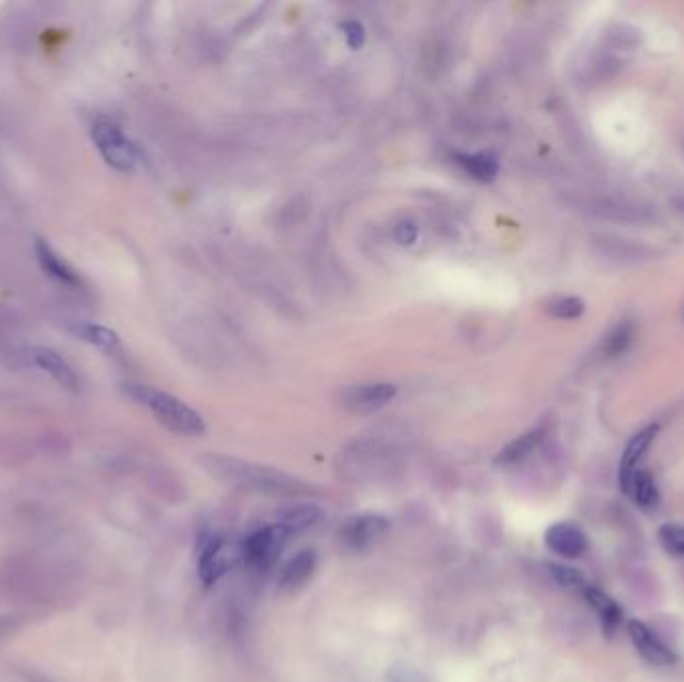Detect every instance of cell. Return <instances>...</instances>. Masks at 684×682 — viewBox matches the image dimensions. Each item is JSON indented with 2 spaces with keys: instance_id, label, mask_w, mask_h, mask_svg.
<instances>
[{
  "instance_id": "cell-1",
  "label": "cell",
  "mask_w": 684,
  "mask_h": 682,
  "mask_svg": "<svg viewBox=\"0 0 684 682\" xmlns=\"http://www.w3.org/2000/svg\"><path fill=\"white\" fill-rule=\"evenodd\" d=\"M202 468L228 484H236L242 488H250L256 492L272 494V496H288V498H298V496H310L314 488L300 480L298 476H292L280 468L260 464V462H250L244 458L236 456H226V454H204L200 458Z\"/></svg>"
},
{
  "instance_id": "cell-2",
  "label": "cell",
  "mask_w": 684,
  "mask_h": 682,
  "mask_svg": "<svg viewBox=\"0 0 684 682\" xmlns=\"http://www.w3.org/2000/svg\"><path fill=\"white\" fill-rule=\"evenodd\" d=\"M122 390L128 398L146 406L162 426H166L168 430L176 434L198 436L206 428L202 416L196 410H192L180 398L164 390H158L140 382H124Z\"/></svg>"
},
{
  "instance_id": "cell-3",
  "label": "cell",
  "mask_w": 684,
  "mask_h": 682,
  "mask_svg": "<svg viewBox=\"0 0 684 682\" xmlns=\"http://www.w3.org/2000/svg\"><path fill=\"white\" fill-rule=\"evenodd\" d=\"M290 532L286 526L282 524H270V526H264L252 534H248L240 546V554H242V560L246 566L254 568V570H270L282 550L286 548L288 540H290Z\"/></svg>"
},
{
  "instance_id": "cell-4",
  "label": "cell",
  "mask_w": 684,
  "mask_h": 682,
  "mask_svg": "<svg viewBox=\"0 0 684 682\" xmlns=\"http://www.w3.org/2000/svg\"><path fill=\"white\" fill-rule=\"evenodd\" d=\"M90 136L108 166L120 172H128L134 168L136 148L116 122L108 118H98L90 128Z\"/></svg>"
},
{
  "instance_id": "cell-5",
  "label": "cell",
  "mask_w": 684,
  "mask_h": 682,
  "mask_svg": "<svg viewBox=\"0 0 684 682\" xmlns=\"http://www.w3.org/2000/svg\"><path fill=\"white\" fill-rule=\"evenodd\" d=\"M242 558L240 548L232 546L222 536H212L198 554V576L200 580L210 586L218 582L238 560Z\"/></svg>"
},
{
  "instance_id": "cell-6",
  "label": "cell",
  "mask_w": 684,
  "mask_h": 682,
  "mask_svg": "<svg viewBox=\"0 0 684 682\" xmlns=\"http://www.w3.org/2000/svg\"><path fill=\"white\" fill-rule=\"evenodd\" d=\"M390 530V520L380 514H358L348 518L340 528V540L350 550L362 552L372 548Z\"/></svg>"
},
{
  "instance_id": "cell-7",
  "label": "cell",
  "mask_w": 684,
  "mask_h": 682,
  "mask_svg": "<svg viewBox=\"0 0 684 682\" xmlns=\"http://www.w3.org/2000/svg\"><path fill=\"white\" fill-rule=\"evenodd\" d=\"M396 396V386L390 382H374L360 384L342 390L340 402L348 412L354 414H372L386 406Z\"/></svg>"
},
{
  "instance_id": "cell-8",
  "label": "cell",
  "mask_w": 684,
  "mask_h": 682,
  "mask_svg": "<svg viewBox=\"0 0 684 682\" xmlns=\"http://www.w3.org/2000/svg\"><path fill=\"white\" fill-rule=\"evenodd\" d=\"M626 632L636 648V652L652 666H674L678 662V656L672 648H668L644 622L640 620H628Z\"/></svg>"
},
{
  "instance_id": "cell-9",
  "label": "cell",
  "mask_w": 684,
  "mask_h": 682,
  "mask_svg": "<svg viewBox=\"0 0 684 682\" xmlns=\"http://www.w3.org/2000/svg\"><path fill=\"white\" fill-rule=\"evenodd\" d=\"M544 544L550 552L566 558L576 560L582 558L588 550V538L584 530L572 522H554L544 532Z\"/></svg>"
},
{
  "instance_id": "cell-10",
  "label": "cell",
  "mask_w": 684,
  "mask_h": 682,
  "mask_svg": "<svg viewBox=\"0 0 684 682\" xmlns=\"http://www.w3.org/2000/svg\"><path fill=\"white\" fill-rule=\"evenodd\" d=\"M316 552L314 550H300L290 560H286L278 572L276 584L278 590L284 594H294L306 586V582L314 576L316 570Z\"/></svg>"
},
{
  "instance_id": "cell-11",
  "label": "cell",
  "mask_w": 684,
  "mask_h": 682,
  "mask_svg": "<svg viewBox=\"0 0 684 682\" xmlns=\"http://www.w3.org/2000/svg\"><path fill=\"white\" fill-rule=\"evenodd\" d=\"M656 434H658V424H648L628 440V444L622 452V458H620V466H618V482H620L622 492L628 486V480L632 478V474L638 470V462L642 460V456L650 448Z\"/></svg>"
},
{
  "instance_id": "cell-12",
  "label": "cell",
  "mask_w": 684,
  "mask_h": 682,
  "mask_svg": "<svg viewBox=\"0 0 684 682\" xmlns=\"http://www.w3.org/2000/svg\"><path fill=\"white\" fill-rule=\"evenodd\" d=\"M34 252H36L40 268L48 276H52L54 280H58L62 284H68V286H76L80 282L78 272L44 238H36Z\"/></svg>"
},
{
  "instance_id": "cell-13",
  "label": "cell",
  "mask_w": 684,
  "mask_h": 682,
  "mask_svg": "<svg viewBox=\"0 0 684 682\" xmlns=\"http://www.w3.org/2000/svg\"><path fill=\"white\" fill-rule=\"evenodd\" d=\"M546 438V426H536L530 428L528 432L520 434L518 438H514L512 442H508L494 458L496 466H512L518 464L522 460H526Z\"/></svg>"
},
{
  "instance_id": "cell-14",
  "label": "cell",
  "mask_w": 684,
  "mask_h": 682,
  "mask_svg": "<svg viewBox=\"0 0 684 682\" xmlns=\"http://www.w3.org/2000/svg\"><path fill=\"white\" fill-rule=\"evenodd\" d=\"M32 360H34V364L40 370L50 374L60 386L70 388V390L78 388V376H76L74 368L56 350H52V348H34Z\"/></svg>"
},
{
  "instance_id": "cell-15",
  "label": "cell",
  "mask_w": 684,
  "mask_h": 682,
  "mask_svg": "<svg viewBox=\"0 0 684 682\" xmlns=\"http://www.w3.org/2000/svg\"><path fill=\"white\" fill-rule=\"evenodd\" d=\"M582 596L588 602V606H592V610L596 612L604 632H614L616 626L622 622V608L618 606V602L592 584H586L582 588Z\"/></svg>"
},
{
  "instance_id": "cell-16",
  "label": "cell",
  "mask_w": 684,
  "mask_h": 682,
  "mask_svg": "<svg viewBox=\"0 0 684 682\" xmlns=\"http://www.w3.org/2000/svg\"><path fill=\"white\" fill-rule=\"evenodd\" d=\"M624 494H628L640 508H656L660 502V492L656 488V482L648 470L638 468L632 478L628 480V486L624 488Z\"/></svg>"
},
{
  "instance_id": "cell-17",
  "label": "cell",
  "mask_w": 684,
  "mask_h": 682,
  "mask_svg": "<svg viewBox=\"0 0 684 682\" xmlns=\"http://www.w3.org/2000/svg\"><path fill=\"white\" fill-rule=\"evenodd\" d=\"M320 518H322V510L316 504H296V506L286 508L280 514L278 524L286 526L290 534H298L318 524Z\"/></svg>"
},
{
  "instance_id": "cell-18",
  "label": "cell",
  "mask_w": 684,
  "mask_h": 682,
  "mask_svg": "<svg viewBox=\"0 0 684 682\" xmlns=\"http://www.w3.org/2000/svg\"><path fill=\"white\" fill-rule=\"evenodd\" d=\"M456 162L480 182H490L498 174V160L488 152L456 154Z\"/></svg>"
},
{
  "instance_id": "cell-19",
  "label": "cell",
  "mask_w": 684,
  "mask_h": 682,
  "mask_svg": "<svg viewBox=\"0 0 684 682\" xmlns=\"http://www.w3.org/2000/svg\"><path fill=\"white\" fill-rule=\"evenodd\" d=\"M74 334L90 344H94L96 348H102V350H114L118 348L120 340H118V334L102 324H94V322H78L74 324Z\"/></svg>"
},
{
  "instance_id": "cell-20",
  "label": "cell",
  "mask_w": 684,
  "mask_h": 682,
  "mask_svg": "<svg viewBox=\"0 0 684 682\" xmlns=\"http://www.w3.org/2000/svg\"><path fill=\"white\" fill-rule=\"evenodd\" d=\"M632 336H634V328L630 322H620L618 326H614L608 336L604 338V344H602V352L606 358H612V356H618L622 354L630 342H632Z\"/></svg>"
},
{
  "instance_id": "cell-21",
  "label": "cell",
  "mask_w": 684,
  "mask_h": 682,
  "mask_svg": "<svg viewBox=\"0 0 684 682\" xmlns=\"http://www.w3.org/2000/svg\"><path fill=\"white\" fill-rule=\"evenodd\" d=\"M658 542L672 556H684V526L664 522L658 526Z\"/></svg>"
},
{
  "instance_id": "cell-22",
  "label": "cell",
  "mask_w": 684,
  "mask_h": 682,
  "mask_svg": "<svg viewBox=\"0 0 684 682\" xmlns=\"http://www.w3.org/2000/svg\"><path fill=\"white\" fill-rule=\"evenodd\" d=\"M546 310L562 320H574L578 316H582L584 312V302L578 296H556L552 300H548Z\"/></svg>"
},
{
  "instance_id": "cell-23",
  "label": "cell",
  "mask_w": 684,
  "mask_h": 682,
  "mask_svg": "<svg viewBox=\"0 0 684 682\" xmlns=\"http://www.w3.org/2000/svg\"><path fill=\"white\" fill-rule=\"evenodd\" d=\"M550 576L564 588H578L582 590L588 582L584 578V574L572 566H566V564H556V562H550L546 564Z\"/></svg>"
},
{
  "instance_id": "cell-24",
  "label": "cell",
  "mask_w": 684,
  "mask_h": 682,
  "mask_svg": "<svg viewBox=\"0 0 684 682\" xmlns=\"http://www.w3.org/2000/svg\"><path fill=\"white\" fill-rule=\"evenodd\" d=\"M384 682H428L426 676L410 664H394L388 668Z\"/></svg>"
},
{
  "instance_id": "cell-25",
  "label": "cell",
  "mask_w": 684,
  "mask_h": 682,
  "mask_svg": "<svg viewBox=\"0 0 684 682\" xmlns=\"http://www.w3.org/2000/svg\"><path fill=\"white\" fill-rule=\"evenodd\" d=\"M342 32L350 48H360L364 44V26L356 20H348L342 24Z\"/></svg>"
},
{
  "instance_id": "cell-26",
  "label": "cell",
  "mask_w": 684,
  "mask_h": 682,
  "mask_svg": "<svg viewBox=\"0 0 684 682\" xmlns=\"http://www.w3.org/2000/svg\"><path fill=\"white\" fill-rule=\"evenodd\" d=\"M394 238L398 244L402 246H408V244H414V240L418 238V226L410 220H404L400 222L396 228H394Z\"/></svg>"
},
{
  "instance_id": "cell-27",
  "label": "cell",
  "mask_w": 684,
  "mask_h": 682,
  "mask_svg": "<svg viewBox=\"0 0 684 682\" xmlns=\"http://www.w3.org/2000/svg\"><path fill=\"white\" fill-rule=\"evenodd\" d=\"M26 682H50L48 678H44V676H36V674H28L26 676Z\"/></svg>"
}]
</instances>
